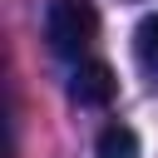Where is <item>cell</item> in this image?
Listing matches in <instances>:
<instances>
[{
    "instance_id": "277c9868",
    "label": "cell",
    "mask_w": 158,
    "mask_h": 158,
    "mask_svg": "<svg viewBox=\"0 0 158 158\" xmlns=\"http://www.w3.org/2000/svg\"><path fill=\"white\" fill-rule=\"evenodd\" d=\"M133 54L148 74H158V15H143L138 30H133Z\"/></svg>"
},
{
    "instance_id": "7a4b0ae2",
    "label": "cell",
    "mask_w": 158,
    "mask_h": 158,
    "mask_svg": "<svg viewBox=\"0 0 158 158\" xmlns=\"http://www.w3.org/2000/svg\"><path fill=\"white\" fill-rule=\"evenodd\" d=\"M114 89H118V79L104 59H79L74 74H69V99L84 104V109H104L114 99Z\"/></svg>"
},
{
    "instance_id": "6da1fadb",
    "label": "cell",
    "mask_w": 158,
    "mask_h": 158,
    "mask_svg": "<svg viewBox=\"0 0 158 158\" xmlns=\"http://www.w3.org/2000/svg\"><path fill=\"white\" fill-rule=\"evenodd\" d=\"M44 40L59 59H84L99 40V10L89 0H49L44 5Z\"/></svg>"
},
{
    "instance_id": "3957f363",
    "label": "cell",
    "mask_w": 158,
    "mask_h": 158,
    "mask_svg": "<svg viewBox=\"0 0 158 158\" xmlns=\"http://www.w3.org/2000/svg\"><path fill=\"white\" fill-rule=\"evenodd\" d=\"M94 153L99 158H138V133L128 123H109L99 138H94Z\"/></svg>"
}]
</instances>
